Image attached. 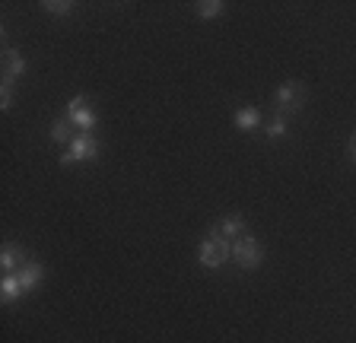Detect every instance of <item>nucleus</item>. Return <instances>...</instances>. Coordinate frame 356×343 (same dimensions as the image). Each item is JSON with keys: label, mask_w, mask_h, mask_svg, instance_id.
Segmentation results:
<instances>
[{"label": "nucleus", "mask_w": 356, "mask_h": 343, "mask_svg": "<svg viewBox=\"0 0 356 343\" xmlns=\"http://www.w3.org/2000/svg\"><path fill=\"white\" fill-rule=\"evenodd\" d=\"M264 131H267V137H270V140H280V137L289 134V124H286V118H283V115H274V118L264 124Z\"/></svg>", "instance_id": "13"}, {"label": "nucleus", "mask_w": 356, "mask_h": 343, "mask_svg": "<svg viewBox=\"0 0 356 343\" xmlns=\"http://www.w3.org/2000/svg\"><path fill=\"white\" fill-rule=\"evenodd\" d=\"M22 296H26V290H22L19 276H16V274H3V276H0V302H3V306H13V302H19Z\"/></svg>", "instance_id": "6"}, {"label": "nucleus", "mask_w": 356, "mask_h": 343, "mask_svg": "<svg viewBox=\"0 0 356 343\" xmlns=\"http://www.w3.org/2000/svg\"><path fill=\"white\" fill-rule=\"evenodd\" d=\"M70 124L76 127V131H83V134H92V127H96V112H92V105L86 102L83 96H74L70 102H67V115H64Z\"/></svg>", "instance_id": "5"}, {"label": "nucleus", "mask_w": 356, "mask_h": 343, "mask_svg": "<svg viewBox=\"0 0 356 343\" xmlns=\"http://www.w3.org/2000/svg\"><path fill=\"white\" fill-rule=\"evenodd\" d=\"M99 156V140L92 134H76L70 140V147L60 153V165H74V162H92Z\"/></svg>", "instance_id": "2"}, {"label": "nucleus", "mask_w": 356, "mask_h": 343, "mask_svg": "<svg viewBox=\"0 0 356 343\" xmlns=\"http://www.w3.org/2000/svg\"><path fill=\"white\" fill-rule=\"evenodd\" d=\"M222 10H226V3H222V0H200V3H197V16H200V19H216Z\"/></svg>", "instance_id": "14"}, {"label": "nucleus", "mask_w": 356, "mask_h": 343, "mask_svg": "<svg viewBox=\"0 0 356 343\" xmlns=\"http://www.w3.org/2000/svg\"><path fill=\"white\" fill-rule=\"evenodd\" d=\"M16 276H19L22 290L32 292V290H38V286H42V280H44V267H42L38 261H26V267H22Z\"/></svg>", "instance_id": "7"}, {"label": "nucleus", "mask_w": 356, "mask_h": 343, "mask_svg": "<svg viewBox=\"0 0 356 343\" xmlns=\"http://www.w3.org/2000/svg\"><path fill=\"white\" fill-rule=\"evenodd\" d=\"M216 232H220L222 239H229V242H236V239H242V235H248L245 232V219L238 217V213H232V217H226L220 226H213Z\"/></svg>", "instance_id": "10"}, {"label": "nucleus", "mask_w": 356, "mask_h": 343, "mask_svg": "<svg viewBox=\"0 0 356 343\" xmlns=\"http://www.w3.org/2000/svg\"><path fill=\"white\" fill-rule=\"evenodd\" d=\"M350 159H353V162H356V134L350 137Z\"/></svg>", "instance_id": "16"}, {"label": "nucleus", "mask_w": 356, "mask_h": 343, "mask_svg": "<svg viewBox=\"0 0 356 343\" xmlns=\"http://www.w3.org/2000/svg\"><path fill=\"white\" fill-rule=\"evenodd\" d=\"M48 134H51V140L58 143V147H70V140H74L80 131H76V127L70 124L67 118H58V121L51 124V131H48Z\"/></svg>", "instance_id": "12"}, {"label": "nucleus", "mask_w": 356, "mask_h": 343, "mask_svg": "<svg viewBox=\"0 0 356 343\" xmlns=\"http://www.w3.org/2000/svg\"><path fill=\"white\" fill-rule=\"evenodd\" d=\"M26 261H29V258H26L16 245H7L0 251V267H3V274H19V270L26 267Z\"/></svg>", "instance_id": "8"}, {"label": "nucleus", "mask_w": 356, "mask_h": 343, "mask_svg": "<svg viewBox=\"0 0 356 343\" xmlns=\"http://www.w3.org/2000/svg\"><path fill=\"white\" fill-rule=\"evenodd\" d=\"M232 261L242 270H254L264 261V245H261L254 235H242V239L232 242Z\"/></svg>", "instance_id": "3"}, {"label": "nucleus", "mask_w": 356, "mask_h": 343, "mask_svg": "<svg viewBox=\"0 0 356 343\" xmlns=\"http://www.w3.org/2000/svg\"><path fill=\"white\" fill-rule=\"evenodd\" d=\"M274 105H277V115H283V118H286V115H296L305 105V86L302 83H283L274 96Z\"/></svg>", "instance_id": "4"}, {"label": "nucleus", "mask_w": 356, "mask_h": 343, "mask_svg": "<svg viewBox=\"0 0 356 343\" xmlns=\"http://www.w3.org/2000/svg\"><path fill=\"white\" fill-rule=\"evenodd\" d=\"M229 258H232V242L222 239L216 229H210L207 235H204V242L197 245V261L207 270H216L229 261Z\"/></svg>", "instance_id": "1"}, {"label": "nucleus", "mask_w": 356, "mask_h": 343, "mask_svg": "<svg viewBox=\"0 0 356 343\" xmlns=\"http://www.w3.org/2000/svg\"><path fill=\"white\" fill-rule=\"evenodd\" d=\"M26 70H29L26 58H22V54L16 51V48H7V51H3V74L13 76V80H19V76L26 74Z\"/></svg>", "instance_id": "11"}, {"label": "nucleus", "mask_w": 356, "mask_h": 343, "mask_svg": "<svg viewBox=\"0 0 356 343\" xmlns=\"http://www.w3.org/2000/svg\"><path fill=\"white\" fill-rule=\"evenodd\" d=\"M42 7L51 16H58V19H64L67 13H74V3H70V0H44Z\"/></svg>", "instance_id": "15"}, {"label": "nucleus", "mask_w": 356, "mask_h": 343, "mask_svg": "<svg viewBox=\"0 0 356 343\" xmlns=\"http://www.w3.org/2000/svg\"><path fill=\"white\" fill-rule=\"evenodd\" d=\"M232 124H236L238 131H254V127L261 124V112L254 105H242V108L232 112Z\"/></svg>", "instance_id": "9"}]
</instances>
